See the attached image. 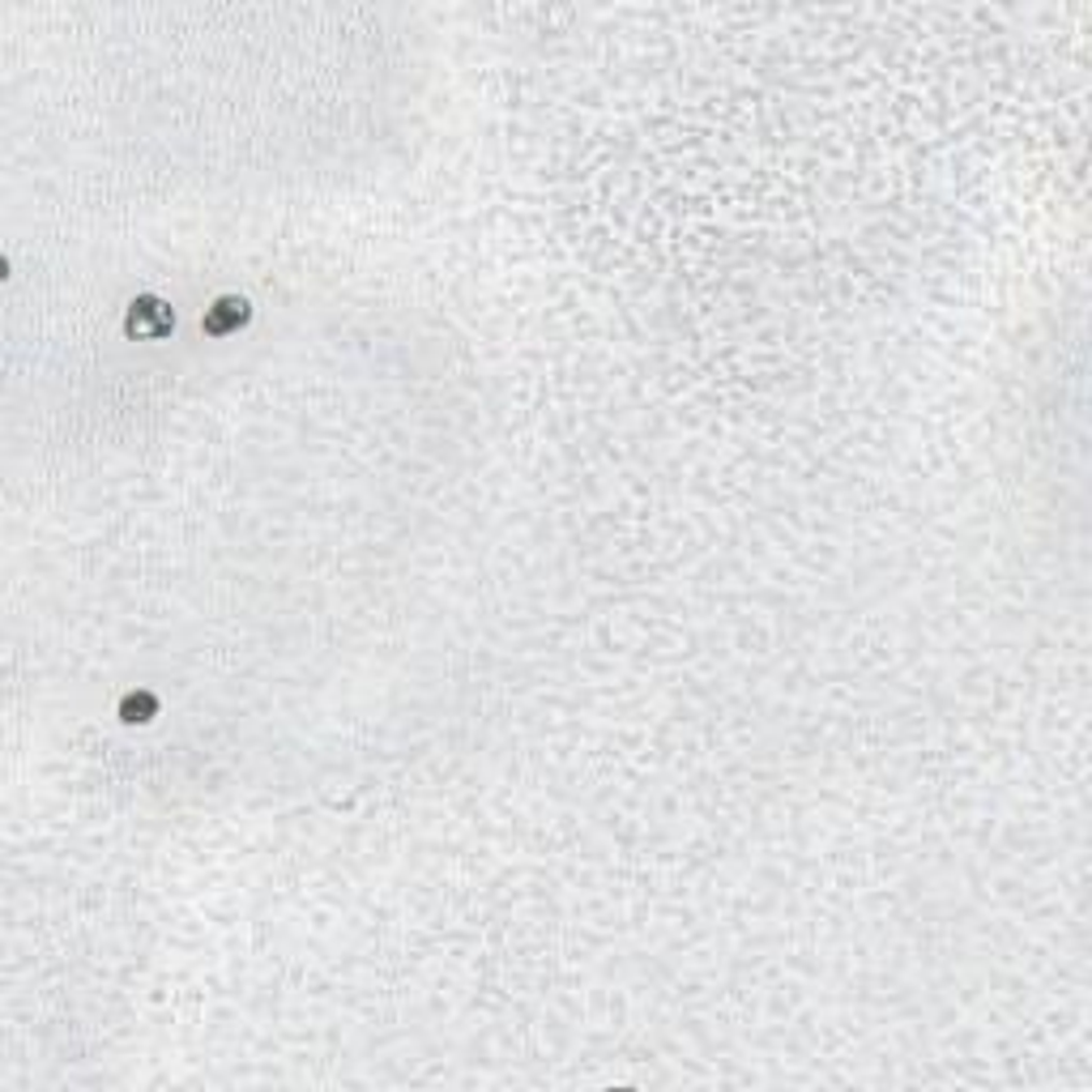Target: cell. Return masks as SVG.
<instances>
[{
    "instance_id": "cell-1",
    "label": "cell",
    "mask_w": 1092,
    "mask_h": 1092,
    "mask_svg": "<svg viewBox=\"0 0 1092 1092\" xmlns=\"http://www.w3.org/2000/svg\"><path fill=\"white\" fill-rule=\"evenodd\" d=\"M124 329L132 338H167L175 329V312L158 299V295H137L128 303V316H124Z\"/></svg>"
},
{
    "instance_id": "cell-2",
    "label": "cell",
    "mask_w": 1092,
    "mask_h": 1092,
    "mask_svg": "<svg viewBox=\"0 0 1092 1092\" xmlns=\"http://www.w3.org/2000/svg\"><path fill=\"white\" fill-rule=\"evenodd\" d=\"M247 316H252L247 299H240V295H223V299L205 312V334H210V338H227V334H236V329L247 325Z\"/></svg>"
},
{
    "instance_id": "cell-3",
    "label": "cell",
    "mask_w": 1092,
    "mask_h": 1092,
    "mask_svg": "<svg viewBox=\"0 0 1092 1092\" xmlns=\"http://www.w3.org/2000/svg\"><path fill=\"white\" fill-rule=\"evenodd\" d=\"M158 713V700L150 696V692H128L120 705V718L124 722H150Z\"/></svg>"
}]
</instances>
